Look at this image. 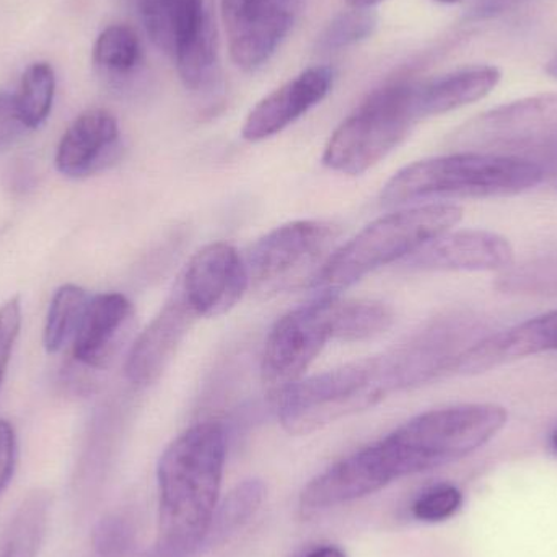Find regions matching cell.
Returning a JSON list of instances; mask_svg holds the SVG:
<instances>
[{
    "label": "cell",
    "mask_w": 557,
    "mask_h": 557,
    "mask_svg": "<svg viewBox=\"0 0 557 557\" xmlns=\"http://www.w3.org/2000/svg\"><path fill=\"white\" fill-rule=\"evenodd\" d=\"M454 146L520 157L540 166L545 160H557V94L525 98L480 114L457 131Z\"/></svg>",
    "instance_id": "obj_8"
},
{
    "label": "cell",
    "mask_w": 557,
    "mask_h": 557,
    "mask_svg": "<svg viewBox=\"0 0 557 557\" xmlns=\"http://www.w3.org/2000/svg\"><path fill=\"white\" fill-rule=\"evenodd\" d=\"M139 18L153 45L172 55L188 90L214 82L218 29L209 0H147Z\"/></svg>",
    "instance_id": "obj_9"
},
{
    "label": "cell",
    "mask_w": 557,
    "mask_h": 557,
    "mask_svg": "<svg viewBox=\"0 0 557 557\" xmlns=\"http://www.w3.org/2000/svg\"><path fill=\"white\" fill-rule=\"evenodd\" d=\"M120 124L103 108L84 111L59 140L55 169L69 178H84L110 166L120 152Z\"/></svg>",
    "instance_id": "obj_18"
},
{
    "label": "cell",
    "mask_w": 557,
    "mask_h": 557,
    "mask_svg": "<svg viewBox=\"0 0 557 557\" xmlns=\"http://www.w3.org/2000/svg\"><path fill=\"white\" fill-rule=\"evenodd\" d=\"M131 12L136 13L137 16L143 12L144 5H146L147 0H121Z\"/></svg>",
    "instance_id": "obj_37"
},
{
    "label": "cell",
    "mask_w": 557,
    "mask_h": 557,
    "mask_svg": "<svg viewBox=\"0 0 557 557\" xmlns=\"http://www.w3.org/2000/svg\"><path fill=\"white\" fill-rule=\"evenodd\" d=\"M434 2H438V3H457V2H461V0H434Z\"/></svg>",
    "instance_id": "obj_40"
},
{
    "label": "cell",
    "mask_w": 557,
    "mask_h": 557,
    "mask_svg": "<svg viewBox=\"0 0 557 557\" xmlns=\"http://www.w3.org/2000/svg\"><path fill=\"white\" fill-rule=\"evenodd\" d=\"M396 481L380 442L337 461L310 481L300 494L301 516L311 519L326 510L362 499Z\"/></svg>",
    "instance_id": "obj_14"
},
{
    "label": "cell",
    "mask_w": 557,
    "mask_h": 557,
    "mask_svg": "<svg viewBox=\"0 0 557 557\" xmlns=\"http://www.w3.org/2000/svg\"><path fill=\"white\" fill-rule=\"evenodd\" d=\"M516 250L496 232L465 228L447 232L403 261L414 271H500L512 267Z\"/></svg>",
    "instance_id": "obj_15"
},
{
    "label": "cell",
    "mask_w": 557,
    "mask_h": 557,
    "mask_svg": "<svg viewBox=\"0 0 557 557\" xmlns=\"http://www.w3.org/2000/svg\"><path fill=\"white\" fill-rule=\"evenodd\" d=\"M25 131L15 95L0 91V150L12 147Z\"/></svg>",
    "instance_id": "obj_32"
},
{
    "label": "cell",
    "mask_w": 557,
    "mask_h": 557,
    "mask_svg": "<svg viewBox=\"0 0 557 557\" xmlns=\"http://www.w3.org/2000/svg\"><path fill=\"white\" fill-rule=\"evenodd\" d=\"M267 487L260 480L244 481L218 504L206 546L221 545L235 535L255 513L264 500Z\"/></svg>",
    "instance_id": "obj_25"
},
{
    "label": "cell",
    "mask_w": 557,
    "mask_h": 557,
    "mask_svg": "<svg viewBox=\"0 0 557 557\" xmlns=\"http://www.w3.org/2000/svg\"><path fill=\"white\" fill-rule=\"evenodd\" d=\"M352 9H373L379 5L383 0H346Z\"/></svg>",
    "instance_id": "obj_36"
},
{
    "label": "cell",
    "mask_w": 557,
    "mask_h": 557,
    "mask_svg": "<svg viewBox=\"0 0 557 557\" xmlns=\"http://www.w3.org/2000/svg\"><path fill=\"white\" fill-rule=\"evenodd\" d=\"M546 72H548V74L552 75V77L556 78L557 81V52L555 54V58H553L552 61L548 62V67H546Z\"/></svg>",
    "instance_id": "obj_38"
},
{
    "label": "cell",
    "mask_w": 557,
    "mask_h": 557,
    "mask_svg": "<svg viewBox=\"0 0 557 557\" xmlns=\"http://www.w3.org/2000/svg\"><path fill=\"white\" fill-rule=\"evenodd\" d=\"M292 0H222L232 61L253 72L270 61L287 33L294 15Z\"/></svg>",
    "instance_id": "obj_12"
},
{
    "label": "cell",
    "mask_w": 557,
    "mask_h": 557,
    "mask_svg": "<svg viewBox=\"0 0 557 557\" xmlns=\"http://www.w3.org/2000/svg\"><path fill=\"white\" fill-rule=\"evenodd\" d=\"M379 25V16L372 9H352L331 20L318 38L321 52H336L366 41Z\"/></svg>",
    "instance_id": "obj_28"
},
{
    "label": "cell",
    "mask_w": 557,
    "mask_h": 557,
    "mask_svg": "<svg viewBox=\"0 0 557 557\" xmlns=\"http://www.w3.org/2000/svg\"><path fill=\"white\" fill-rule=\"evenodd\" d=\"M227 435L218 422L183 432L157 468L160 513L156 543L136 557H195L206 546L218 509Z\"/></svg>",
    "instance_id": "obj_1"
},
{
    "label": "cell",
    "mask_w": 557,
    "mask_h": 557,
    "mask_svg": "<svg viewBox=\"0 0 557 557\" xmlns=\"http://www.w3.org/2000/svg\"><path fill=\"white\" fill-rule=\"evenodd\" d=\"M94 61L108 74H133L143 61L139 36L127 25L108 26L95 42Z\"/></svg>",
    "instance_id": "obj_27"
},
{
    "label": "cell",
    "mask_w": 557,
    "mask_h": 557,
    "mask_svg": "<svg viewBox=\"0 0 557 557\" xmlns=\"http://www.w3.org/2000/svg\"><path fill=\"white\" fill-rule=\"evenodd\" d=\"M533 0H478L467 12L468 22H486L513 12Z\"/></svg>",
    "instance_id": "obj_34"
},
{
    "label": "cell",
    "mask_w": 557,
    "mask_h": 557,
    "mask_svg": "<svg viewBox=\"0 0 557 557\" xmlns=\"http://www.w3.org/2000/svg\"><path fill=\"white\" fill-rule=\"evenodd\" d=\"M509 412L499 405L473 403L422 412L380 441L396 480L444 467L493 441Z\"/></svg>",
    "instance_id": "obj_4"
},
{
    "label": "cell",
    "mask_w": 557,
    "mask_h": 557,
    "mask_svg": "<svg viewBox=\"0 0 557 557\" xmlns=\"http://www.w3.org/2000/svg\"><path fill=\"white\" fill-rule=\"evenodd\" d=\"M333 87L330 67H310L278 87L248 114L242 136L250 143L270 139L300 120L326 98Z\"/></svg>",
    "instance_id": "obj_17"
},
{
    "label": "cell",
    "mask_w": 557,
    "mask_h": 557,
    "mask_svg": "<svg viewBox=\"0 0 557 557\" xmlns=\"http://www.w3.org/2000/svg\"><path fill=\"white\" fill-rule=\"evenodd\" d=\"M418 82L398 81L373 91L327 140L323 163L333 172L357 176L382 162L411 133Z\"/></svg>",
    "instance_id": "obj_6"
},
{
    "label": "cell",
    "mask_w": 557,
    "mask_h": 557,
    "mask_svg": "<svg viewBox=\"0 0 557 557\" xmlns=\"http://www.w3.org/2000/svg\"><path fill=\"white\" fill-rule=\"evenodd\" d=\"M178 287L198 318H215L244 298L250 278L240 253L225 242H215L189 260Z\"/></svg>",
    "instance_id": "obj_13"
},
{
    "label": "cell",
    "mask_w": 557,
    "mask_h": 557,
    "mask_svg": "<svg viewBox=\"0 0 557 557\" xmlns=\"http://www.w3.org/2000/svg\"><path fill=\"white\" fill-rule=\"evenodd\" d=\"M393 324L388 305L376 300H337L331 298L333 339L359 343L386 333Z\"/></svg>",
    "instance_id": "obj_23"
},
{
    "label": "cell",
    "mask_w": 557,
    "mask_h": 557,
    "mask_svg": "<svg viewBox=\"0 0 557 557\" xmlns=\"http://www.w3.org/2000/svg\"><path fill=\"white\" fill-rule=\"evenodd\" d=\"M51 512V496L46 491L29 494L13 512L0 535V557H38Z\"/></svg>",
    "instance_id": "obj_22"
},
{
    "label": "cell",
    "mask_w": 557,
    "mask_h": 557,
    "mask_svg": "<svg viewBox=\"0 0 557 557\" xmlns=\"http://www.w3.org/2000/svg\"><path fill=\"white\" fill-rule=\"evenodd\" d=\"M305 557H346V553L337 546H321V548L314 549Z\"/></svg>",
    "instance_id": "obj_35"
},
{
    "label": "cell",
    "mask_w": 557,
    "mask_h": 557,
    "mask_svg": "<svg viewBox=\"0 0 557 557\" xmlns=\"http://www.w3.org/2000/svg\"><path fill=\"white\" fill-rule=\"evenodd\" d=\"M55 94L54 69L49 62H35L26 69L15 95L26 129H38L48 120Z\"/></svg>",
    "instance_id": "obj_26"
},
{
    "label": "cell",
    "mask_w": 557,
    "mask_h": 557,
    "mask_svg": "<svg viewBox=\"0 0 557 557\" xmlns=\"http://www.w3.org/2000/svg\"><path fill=\"white\" fill-rule=\"evenodd\" d=\"M196 320L198 314L189 307L182 288L176 287L159 314L134 341L124 366L126 379L136 386L156 383L172 362Z\"/></svg>",
    "instance_id": "obj_16"
},
{
    "label": "cell",
    "mask_w": 557,
    "mask_h": 557,
    "mask_svg": "<svg viewBox=\"0 0 557 557\" xmlns=\"http://www.w3.org/2000/svg\"><path fill=\"white\" fill-rule=\"evenodd\" d=\"M461 504L463 494L450 484H442L422 494L412 506V513L421 522H445L460 510Z\"/></svg>",
    "instance_id": "obj_30"
},
{
    "label": "cell",
    "mask_w": 557,
    "mask_h": 557,
    "mask_svg": "<svg viewBox=\"0 0 557 557\" xmlns=\"http://www.w3.org/2000/svg\"><path fill=\"white\" fill-rule=\"evenodd\" d=\"M134 321V307L117 292L90 297L72 343L75 360L94 369L107 367Z\"/></svg>",
    "instance_id": "obj_20"
},
{
    "label": "cell",
    "mask_w": 557,
    "mask_h": 557,
    "mask_svg": "<svg viewBox=\"0 0 557 557\" xmlns=\"http://www.w3.org/2000/svg\"><path fill=\"white\" fill-rule=\"evenodd\" d=\"M463 219V209L450 202H431L383 215L337 247L313 287L336 292L350 287L380 268L421 250L447 234Z\"/></svg>",
    "instance_id": "obj_3"
},
{
    "label": "cell",
    "mask_w": 557,
    "mask_h": 557,
    "mask_svg": "<svg viewBox=\"0 0 557 557\" xmlns=\"http://www.w3.org/2000/svg\"><path fill=\"white\" fill-rule=\"evenodd\" d=\"M339 228L321 221L281 225L251 247L245 258L250 287L263 297L313 285L334 251Z\"/></svg>",
    "instance_id": "obj_7"
},
{
    "label": "cell",
    "mask_w": 557,
    "mask_h": 557,
    "mask_svg": "<svg viewBox=\"0 0 557 557\" xmlns=\"http://www.w3.org/2000/svg\"><path fill=\"white\" fill-rule=\"evenodd\" d=\"M90 295L77 284H64L54 292L42 331L46 352H61L69 343H74Z\"/></svg>",
    "instance_id": "obj_24"
},
{
    "label": "cell",
    "mask_w": 557,
    "mask_h": 557,
    "mask_svg": "<svg viewBox=\"0 0 557 557\" xmlns=\"http://www.w3.org/2000/svg\"><path fill=\"white\" fill-rule=\"evenodd\" d=\"M331 298V294L323 295L288 311L268 334L261 357V379L273 396L304 379L327 341H333Z\"/></svg>",
    "instance_id": "obj_10"
},
{
    "label": "cell",
    "mask_w": 557,
    "mask_h": 557,
    "mask_svg": "<svg viewBox=\"0 0 557 557\" xmlns=\"http://www.w3.org/2000/svg\"><path fill=\"white\" fill-rule=\"evenodd\" d=\"M474 333L476 327L471 318L461 314L438 318L416 331L388 356L398 389L455 373L461 354L478 341Z\"/></svg>",
    "instance_id": "obj_11"
},
{
    "label": "cell",
    "mask_w": 557,
    "mask_h": 557,
    "mask_svg": "<svg viewBox=\"0 0 557 557\" xmlns=\"http://www.w3.org/2000/svg\"><path fill=\"white\" fill-rule=\"evenodd\" d=\"M545 176L543 166L520 157L460 150L399 170L383 188L382 202L510 198L535 188Z\"/></svg>",
    "instance_id": "obj_2"
},
{
    "label": "cell",
    "mask_w": 557,
    "mask_h": 557,
    "mask_svg": "<svg viewBox=\"0 0 557 557\" xmlns=\"http://www.w3.org/2000/svg\"><path fill=\"white\" fill-rule=\"evenodd\" d=\"M552 447L555 448V451H557V428L552 434Z\"/></svg>",
    "instance_id": "obj_39"
},
{
    "label": "cell",
    "mask_w": 557,
    "mask_h": 557,
    "mask_svg": "<svg viewBox=\"0 0 557 557\" xmlns=\"http://www.w3.org/2000/svg\"><path fill=\"white\" fill-rule=\"evenodd\" d=\"M543 352H557V308L478 339L461 354L455 373L476 375Z\"/></svg>",
    "instance_id": "obj_19"
},
{
    "label": "cell",
    "mask_w": 557,
    "mask_h": 557,
    "mask_svg": "<svg viewBox=\"0 0 557 557\" xmlns=\"http://www.w3.org/2000/svg\"><path fill=\"white\" fill-rule=\"evenodd\" d=\"M16 455H18V444H16L15 429L5 419H0V496L15 473Z\"/></svg>",
    "instance_id": "obj_33"
},
{
    "label": "cell",
    "mask_w": 557,
    "mask_h": 557,
    "mask_svg": "<svg viewBox=\"0 0 557 557\" xmlns=\"http://www.w3.org/2000/svg\"><path fill=\"white\" fill-rule=\"evenodd\" d=\"M94 548L98 557H136V532L126 517L111 513L94 530Z\"/></svg>",
    "instance_id": "obj_29"
},
{
    "label": "cell",
    "mask_w": 557,
    "mask_h": 557,
    "mask_svg": "<svg viewBox=\"0 0 557 557\" xmlns=\"http://www.w3.org/2000/svg\"><path fill=\"white\" fill-rule=\"evenodd\" d=\"M398 392L388 356L372 357L298 380L274 396L282 428L292 435L311 434Z\"/></svg>",
    "instance_id": "obj_5"
},
{
    "label": "cell",
    "mask_w": 557,
    "mask_h": 557,
    "mask_svg": "<svg viewBox=\"0 0 557 557\" xmlns=\"http://www.w3.org/2000/svg\"><path fill=\"white\" fill-rule=\"evenodd\" d=\"M500 82V71L493 65H473L444 77L416 85V111L419 120L450 113L490 95Z\"/></svg>",
    "instance_id": "obj_21"
},
{
    "label": "cell",
    "mask_w": 557,
    "mask_h": 557,
    "mask_svg": "<svg viewBox=\"0 0 557 557\" xmlns=\"http://www.w3.org/2000/svg\"><path fill=\"white\" fill-rule=\"evenodd\" d=\"M20 330H22V300L16 295L0 307V388L12 359Z\"/></svg>",
    "instance_id": "obj_31"
}]
</instances>
